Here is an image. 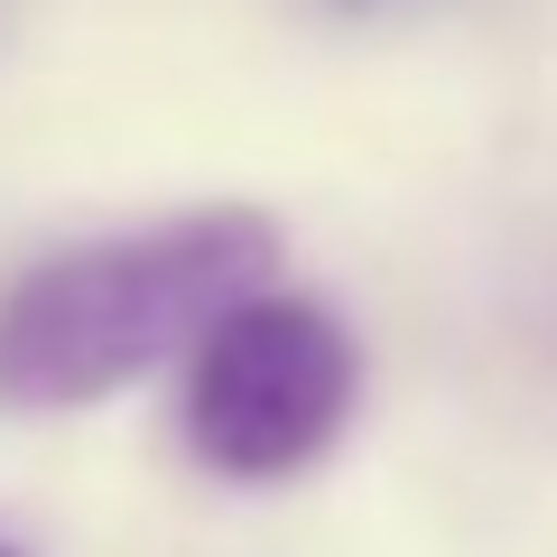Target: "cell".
<instances>
[{
    "label": "cell",
    "mask_w": 557,
    "mask_h": 557,
    "mask_svg": "<svg viewBox=\"0 0 557 557\" xmlns=\"http://www.w3.org/2000/svg\"><path fill=\"white\" fill-rule=\"evenodd\" d=\"M0 557H28V548H20V539H0Z\"/></svg>",
    "instance_id": "cell-3"
},
{
    "label": "cell",
    "mask_w": 557,
    "mask_h": 557,
    "mask_svg": "<svg viewBox=\"0 0 557 557\" xmlns=\"http://www.w3.org/2000/svg\"><path fill=\"white\" fill-rule=\"evenodd\" d=\"M362 354L317 298L251 288L196 335L186 362V446L223 483H288L344 437Z\"/></svg>",
    "instance_id": "cell-2"
},
{
    "label": "cell",
    "mask_w": 557,
    "mask_h": 557,
    "mask_svg": "<svg viewBox=\"0 0 557 557\" xmlns=\"http://www.w3.org/2000/svg\"><path fill=\"white\" fill-rule=\"evenodd\" d=\"M278 223L251 205H205V214L149 223L57 251L0 298V409L57 418L131 391L168 354H196V335L270 288Z\"/></svg>",
    "instance_id": "cell-1"
}]
</instances>
